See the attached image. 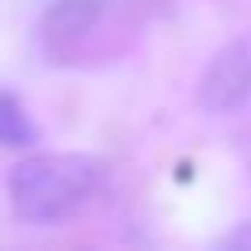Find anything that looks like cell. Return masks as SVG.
<instances>
[{
	"label": "cell",
	"instance_id": "cell-1",
	"mask_svg": "<svg viewBox=\"0 0 251 251\" xmlns=\"http://www.w3.org/2000/svg\"><path fill=\"white\" fill-rule=\"evenodd\" d=\"M93 182H97V165L86 155L55 151V155H31L18 162L7 176V193L21 220L59 224L90 196Z\"/></svg>",
	"mask_w": 251,
	"mask_h": 251
},
{
	"label": "cell",
	"instance_id": "cell-2",
	"mask_svg": "<svg viewBox=\"0 0 251 251\" xmlns=\"http://www.w3.org/2000/svg\"><path fill=\"white\" fill-rule=\"evenodd\" d=\"M251 97V45L230 42L213 55L200 83V103L210 114H230Z\"/></svg>",
	"mask_w": 251,
	"mask_h": 251
},
{
	"label": "cell",
	"instance_id": "cell-3",
	"mask_svg": "<svg viewBox=\"0 0 251 251\" xmlns=\"http://www.w3.org/2000/svg\"><path fill=\"white\" fill-rule=\"evenodd\" d=\"M103 4L107 0H59V4L49 11V18H45V42H49V49L69 45L79 35H86L97 25V18L103 14Z\"/></svg>",
	"mask_w": 251,
	"mask_h": 251
},
{
	"label": "cell",
	"instance_id": "cell-4",
	"mask_svg": "<svg viewBox=\"0 0 251 251\" xmlns=\"http://www.w3.org/2000/svg\"><path fill=\"white\" fill-rule=\"evenodd\" d=\"M38 141V127L25 103L14 93L0 90V148H31Z\"/></svg>",
	"mask_w": 251,
	"mask_h": 251
}]
</instances>
